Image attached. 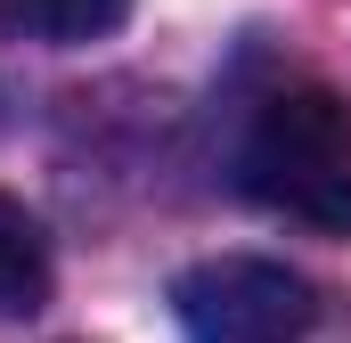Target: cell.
Masks as SVG:
<instances>
[{"instance_id":"obj_1","label":"cell","mask_w":351,"mask_h":343,"mask_svg":"<svg viewBox=\"0 0 351 343\" xmlns=\"http://www.w3.org/2000/svg\"><path fill=\"white\" fill-rule=\"evenodd\" d=\"M237 172L269 213H286L319 237H351V106L335 90L262 98L245 123Z\"/></svg>"},{"instance_id":"obj_4","label":"cell","mask_w":351,"mask_h":343,"mask_svg":"<svg viewBox=\"0 0 351 343\" xmlns=\"http://www.w3.org/2000/svg\"><path fill=\"white\" fill-rule=\"evenodd\" d=\"M41 303H49V237L16 196H0V319H25Z\"/></svg>"},{"instance_id":"obj_3","label":"cell","mask_w":351,"mask_h":343,"mask_svg":"<svg viewBox=\"0 0 351 343\" xmlns=\"http://www.w3.org/2000/svg\"><path fill=\"white\" fill-rule=\"evenodd\" d=\"M131 16V0H0V33L33 49H82Z\"/></svg>"},{"instance_id":"obj_2","label":"cell","mask_w":351,"mask_h":343,"mask_svg":"<svg viewBox=\"0 0 351 343\" xmlns=\"http://www.w3.org/2000/svg\"><path fill=\"white\" fill-rule=\"evenodd\" d=\"M172 319L188 343H302L319 327V294L286 261L221 254L172 278Z\"/></svg>"}]
</instances>
